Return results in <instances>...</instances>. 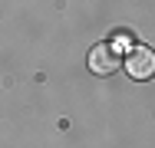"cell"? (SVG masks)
I'll return each instance as SVG.
<instances>
[{
	"label": "cell",
	"instance_id": "6da1fadb",
	"mask_svg": "<svg viewBox=\"0 0 155 148\" xmlns=\"http://www.w3.org/2000/svg\"><path fill=\"white\" fill-rule=\"evenodd\" d=\"M116 66H119L116 43H99V46H93V53H89V69H93L96 76H109V72H116Z\"/></svg>",
	"mask_w": 155,
	"mask_h": 148
},
{
	"label": "cell",
	"instance_id": "7a4b0ae2",
	"mask_svg": "<svg viewBox=\"0 0 155 148\" xmlns=\"http://www.w3.org/2000/svg\"><path fill=\"white\" fill-rule=\"evenodd\" d=\"M125 69H129V76L132 79H149L155 69V56L149 46H132L129 50V59H125Z\"/></svg>",
	"mask_w": 155,
	"mask_h": 148
}]
</instances>
